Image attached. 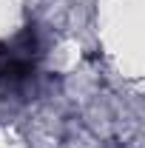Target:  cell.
Segmentation results:
<instances>
[{"mask_svg": "<svg viewBox=\"0 0 145 148\" xmlns=\"http://www.w3.org/2000/svg\"><path fill=\"white\" fill-rule=\"evenodd\" d=\"M37 37L34 29H26L12 40H0V83H20L34 71Z\"/></svg>", "mask_w": 145, "mask_h": 148, "instance_id": "6da1fadb", "label": "cell"}]
</instances>
